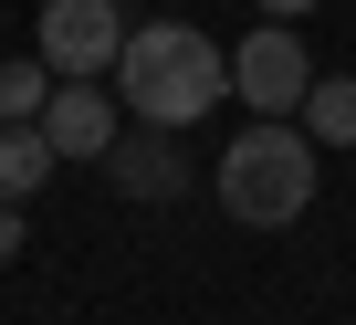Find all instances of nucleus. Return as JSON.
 Masks as SVG:
<instances>
[{
	"label": "nucleus",
	"instance_id": "1",
	"mask_svg": "<svg viewBox=\"0 0 356 325\" xmlns=\"http://www.w3.org/2000/svg\"><path fill=\"white\" fill-rule=\"evenodd\" d=\"M115 105L136 116V126H157V136H189L220 95H231V53L210 42V32H189V22H126V53H115Z\"/></svg>",
	"mask_w": 356,
	"mask_h": 325
},
{
	"label": "nucleus",
	"instance_id": "8",
	"mask_svg": "<svg viewBox=\"0 0 356 325\" xmlns=\"http://www.w3.org/2000/svg\"><path fill=\"white\" fill-rule=\"evenodd\" d=\"M304 136H314V147H356V74H314V95H304Z\"/></svg>",
	"mask_w": 356,
	"mask_h": 325
},
{
	"label": "nucleus",
	"instance_id": "2",
	"mask_svg": "<svg viewBox=\"0 0 356 325\" xmlns=\"http://www.w3.org/2000/svg\"><path fill=\"white\" fill-rule=\"evenodd\" d=\"M314 157H325V147H314L293 116H252V126L220 147L210 189H220V210H231L241 231H283V221L314 210Z\"/></svg>",
	"mask_w": 356,
	"mask_h": 325
},
{
	"label": "nucleus",
	"instance_id": "5",
	"mask_svg": "<svg viewBox=\"0 0 356 325\" xmlns=\"http://www.w3.org/2000/svg\"><path fill=\"white\" fill-rule=\"evenodd\" d=\"M42 136H53V157H63V168H105V147L126 136V105H115V84H53V105H42Z\"/></svg>",
	"mask_w": 356,
	"mask_h": 325
},
{
	"label": "nucleus",
	"instance_id": "7",
	"mask_svg": "<svg viewBox=\"0 0 356 325\" xmlns=\"http://www.w3.org/2000/svg\"><path fill=\"white\" fill-rule=\"evenodd\" d=\"M53 168H63V157H53V136H42V126H0V200H32Z\"/></svg>",
	"mask_w": 356,
	"mask_h": 325
},
{
	"label": "nucleus",
	"instance_id": "4",
	"mask_svg": "<svg viewBox=\"0 0 356 325\" xmlns=\"http://www.w3.org/2000/svg\"><path fill=\"white\" fill-rule=\"evenodd\" d=\"M126 53V11L115 0H42V63L63 84H105Z\"/></svg>",
	"mask_w": 356,
	"mask_h": 325
},
{
	"label": "nucleus",
	"instance_id": "6",
	"mask_svg": "<svg viewBox=\"0 0 356 325\" xmlns=\"http://www.w3.org/2000/svg\"><path fill=\"white\" fill-rule=\"evenodd\" d=\"M105 179L126 189V200H178V136H157V126H136V136H115L105 147Z\"/></svg>",
	"mask_w": 356,
	"mask_h": 325
},
{
	"label": "nucleus",
	"instance_id": "9",
	"mask_svg": "<svg viewBox=\"0 0 356 325\" xmlns=\"http://www.w3.org/2000/svg\"><path fill=\"white\" fill-rule=\"evenodd\" d=\"M53 63L32 53V63H0V126H42V105H53Z\"/></svg>",
	"mask_w": 356,
	"mask_h": 325
},
{
	"label": "nucleus",
	"instance_id": "10",
	"mask_svg": "<svg viewBox=\"0 0 356 325\" xmlns=\"http://www.w3.org/2000/svg\"><path fill=\"white\" fill-rule=\"evenodd\" d=\"M22 252V200H0V262Z\"/></svg>",
	"mask_w": 356,
	"mask_h": 325
},
{
	"label": "nucleus",
	"instance_id": "3",
	"mask_svg": "<svg viewBox=\"0 0 356 325\" xmlns=\"http://www.w3.org/2000/svg\"><path fill=\"white\" fill-rule=\"evenodd\" d=\"M231 95H241L252 116H304V95H314V53H304V32H293V22H262V32L231 53Z\"/></svg>",
	"mask_w": 356,
	"mask_h": 325
},
{
	"label": "nucleus",
	"instance_id": "11",
	"mask_svg": "<svg viewBox=\"0 0 356 325\" xmlns=\"http://www.w3.org/2000/svg\"><path fill=\"white\" fill-rule=\"evenodd\" d=\"M262 11H273V22H304V11H314V0H262Z\"/></svg>",
	"mask_w": 356,
	"mask_h": 325
}]
</instances>
